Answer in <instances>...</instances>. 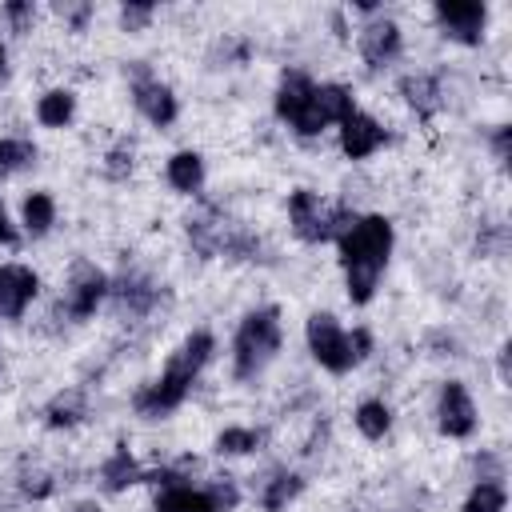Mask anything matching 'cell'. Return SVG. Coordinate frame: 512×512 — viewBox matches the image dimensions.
Instances as JSON below:
<instances>
[{"label":"cell","mask_w":512,"mask_h":512,"mask_svg":"<svg viewBox=\"0 0 512 512\" xmlns=\"http://www.w3.org/2000/svg\"><path fill=\"white\" fill-rule=\"evenodd\" d=\"M392 220L380 212L356 216L352 228L336 240L340 244V268H344V284H348V300L352 304H368L376 296L380 272L392 256Z\"/></svg>","instance_id":"6da1fadb"},{"label":"cell","mask_w":512,"mask_h":512,"mask_svg":"<svg viewBox=\"0 0 512 512\" xmlns=\"http://www.w3.org/2000/svg\"><path fill=\"white\" fill-rule=\"evenodd\" d=\"M212 352H216V340H212V332H192V336H184V344L168 356V364H164V372L152 380V384H144L136 396H132V408H136V416H144V420H164V416H172L184 400H188V392H192V380L204 372V364L212 360Z\"/></svg>","instance_id":"7a4b0ae2"},{"label":"cell","mask_w":512,"mask_h":512,"mask_svg":"<svg viewBox=\"0 0 512 512\" xmlns=\"http://www.w3.org/2000/svg\"><path fill=\"white\" fill-rule=\"evenodd\" d=\"M280 308L276 304H264V308H252L240 328H236V340H232V376L236 380H256L280 352Z\"/></svg>","instance_id":"3957f363"},{"label":"cell","mask_w":512,"mask_h":512,"mask_svg":"<svg viewBox=\"0 0 512 512\" xmlns=\"http://www.w3.org/2000/svg\"><path fill=\"white\" fill-rule=\"evenodd\" d=\"M356 212L348 204H328L308 188H296L288 196V224L304 244H324V240H340L352 228Z\"/></svg>","instance_id":"277c9868"},{"label":"cell","mask_w":512,"mask_h":512,"mask_svg":"<svg viewBox=\"0 0 512 512\" xmlns=\"http://www.w3.org/2000/svg\"><path fill=\"white\" fill-rule=\"evenodd\" d=\"M304 340H308V352L312 360L332 372V376H344L356 368V352H352V336L340 328V320L332 312H312L308 324H304Z\"/></svg>","instance_id":"5b68a950"},{"label":"cell","mask_w":512,"mask_h":512,"mask_svg":"<svg viewBox=\"0 0 512 512\" xmlns=\"http://www.w3.org/2000/svg\"><path fill=\"white\" fill-rule=\"evenodd\" d=\"M104 296H108L104 268H96L92 260H76L68 268V280H64V300H60L64 312L72 320H88V316H96V308L104 304Z\"/></svg>","instance_id":"8992f818"},{"label":"cell","mask_w":512,"mask_h":512,"mask_svg":"<svg viewBox=\"0 0 512 512\" xmlns=\"http://www.w3.org/2000/svg\"><path fill=\"white\" fill-rule=\"evenodd\" d=\"M440 32L456 44H480L484 40V28H488V4H476V0H440L432 8Z\"/></svg>","instance_id":"52a82bcc"},{"label":"cell","mask_w":512,"mask_h":512,"mask_svg":"<svg viewBox=\"0 0 512 512\" xmlns=\"http://www.w3.org/2000/svg\"><path fill=\"white\" fill-rule=\"evenodd\" d=\"M132 104H136V112L148 120V124H156V128H168L172 120H176V92L164 84V80H156L144 64H132Z\"/></svg>","instance_id":"ba28073f"},{"label":"cell","mask_w":512,"mask_h":512,"mask_svg":"<svg viewBox=\"0 0 512 512\" xmlns=\"http://www.w3.org/2000/svg\"><path fill=\"white\" fill-rule=\"evenodd\" d=\"M108 296H112V304H116L120 316L140 320V316H148L160 304V284L152 276H144L140 268H128L116 280H108Z\"/></svg>","instance_id":"9c48e42d"},{"label":"cell","mask_w":512,"mask_h":512,"mask_svg":"<svg viewBox=\"0 0 512 512\" xmlns=\"http://www.w3.org/2000/svg\"><path fill=\"white\" fill-rule=\"evenodd\" d=\"M436 428L448 440H464L476 432V404L468 396V388L460 380H448L440 388V404H436Z\"/></svg>","instance_id":"30bf717a"},{"label":"cell","mask_w":512,"mask_h":512,"mask_svg":"<svg viewBox=\"0 0 512 512\" xmlns=\"http://www.w3.org/2000/svg\"><path fill=\"white\" fill-rule=\"evenodd\" d=\"M36 292L40 276L28 264H0V320H20Z\"/></svg>","instance_id":"8fae6325"},{"label":"cell","mask_w":512,"mask_h":512,"mask_svg":"<svg viewBox=\"0 0 512 512\" xmlns=\"http://www.w3.org/2000/svg\"><path fill=\"white\" fill-rule=\"evenodd\" d=\"M388 144V132L368 116V112H352V116H344L340 120V148H344V156L348 160H368L372 152H380Z\"/></svg>","instance_id":"7c38bea8"},{"label":"cell","mask_w":512,"mask_h":512,"mask_svg":"<svg viewBox=\"0 0 512 512\" xmlns=\"http://www.w3.org/2000/svg\"><path fill=\"white\" fill-rule=\"evenodd\" d=\"M400 44H404V40H400V24L388 20V16L364 24V32H360V52H364V60H368L372 68L396 60V56H400Z\"/></svg>","instance_id":"4fadbf2b"},{"label":"cell","mask_w":512,"mask_h":512,"mask_svg":"<svg viewBox=\"0 0 512 512\" xmlns=\"http://www.w3.org/2000/svg\"><path fill=\"white\" fill-rule=\"evenodd\" d=\"M400 96H404V104L416 112V116H436L440 112V104H444V88H440V80L432 76V72H408V76H400Z\"/></svg>","instance_id":"5bb4252c"},{"label":"cell","mask_w":512,"mask_h":512,"mask_svg":"<svg viewBox=\"0 0 512 512\" xmlns=\"http://www.w3.org/2000/svg\"><path fill=\"white\" fill-rule=\"evenodd\" d=\"M312 80H308V72H300V68H288L284 76H280V84H276V116L284 120V124H292L300 112H304V104L312 100Z\"/></svg>","instance_id":"9a60e30c"},{"label":"cell","mask_w":512,"mask_h":512,"mask_svg":"<svg viewBox=\"0 0 512 512\" xmlns=\"http://www.w3.org/2000/svg\"><path fill=\"white\" fill-rule=\"evenodd\" d=\"M100 480L108 492H124L132 484H144V468L136 464V456L128 452V444H116L112 456L100 464Z\"/></svg>","instance_id":"2e32d148"},{"label":"cell","mask_w":512,"mask_h":512,"mask_svg":"<svg viewBox=\"0 0 512 512\" xmlns=\"http://www.w3.org/2000/svg\"><path fill=\"white\" fill-rule=\"evenodd\" d=\"M164 176H168V184H172L176 192L196 196V192L204 188V156H200V152H188V148H184V152H172Z\"/></svg>","instance_id":"e0dca14e"},{"label":"cell","mask_w":512,"mask_h":512,"mask_svg":"<svg viewBox=\"0 0 512 512\" xmlns=\"http://www.w3.org/2000/svg\"><path fill=\"white\" fill-rule=\"evenodd\" d=\"M88 416V400L80 388H64L44 404V424L48 428H76Z\"/></svg>","instance_id":"ac0fdd59"},{"label":"cell","mask_w":512,"mask_h":512,"mask_svg":"<svg viewBox=\"0 0 512 512\" xmlns=\"http://www.w3.org/2000/svg\"><path fill=\"white\" fill-rule=\"evenodd\" d=\"M156 512H216L208 492L204 488H192V484H168V488H156Z\"/></svg>","instance_id":"d6986e66"},{"label":"cell","mask_w":512,"mask_h":512,"mask_svg":"<svg viewBox=\"0 0 512 512\" xmlns=\"http://www.w3.org/2000/svg\"><path fill=\"white\" fill-rule=\"evenodd\" d=\"M312 108L320 112L324 124H340L344 116L356 112V100H352V88H344V84H316L312 88Z\"/></svg>","instance_id":"ffe728a7"},{"label":"cell","mask_w":512,"mask_h":512,"mask_svg":"<svg viewBox=\"0 0 512 512\" xmlns=\"http://www.w3.org/2000/svg\"><path fill=\"white\" fill-rule=\"evenodd\" d=\"M72 116H76V96L68 88H52L36 100V120L44 128H64V124H72Z\"/></svg>","instance_id":"44dd1931"},{"label":"cell","mask_w":512,"mask_h":512,"mask_svg":"<svg viewBox=\"0 0 512 512\" xmlns=\"http://www.w3.org/2000/svg\"><path fill=\"white\" fill-rule=\"evenodd\" d=\"M300 492H304V476H296V472H276V476L264 484V492H260V508H264V512H284Z\"/></svg>","instance_id":"7402d4cb"},{"label":"cell","mask_w":512,"mask_h":512,"mask_svg":"<svg viewBox=\"0 0 512 512\" xmlns=\"http://www.w3.org/2000/svg\"><path fill=\"white\" fill-rule=\"evenodd\" d=\"M20 220H24L28 236H44V232L56 224V200H52L48 192H32V196H24V204H20Z\"/></svg>","instance_id":"603a6c76"},{"label":"cell","mask_w":512,"mask_h":512,"mask_svg":"<svg viewBox=\"0 0 512 512\" xmlns=\"http://www.w3.org/2000/svg\"><path fill=\"white\" fill-rule=\"evenodd\" d=\"M352 420H356L360 436H368V440H384L388 428H392V408H388L384 400H364V404H356Z\"/></svg>","instance_id":"cb8c5ba5"},{"label":"cell","mask_w":512,"mask_h":512,"mask_svg":"<svg viewBox=\"0 0 512 512\" xmlns=\"http://www.w3.org/2000/svg\"><path fill=\"white\" fill-rule=\"evenodd\" d=\"M32 164H36V144L32 140H16V136L0 140V180H12L16 172H24Z\"/></svg>","instance_id":"d4e9b609"},{"label":"cell","mask_w":512,"mask_h":512,"mask_svg":"<svg viewBox=\"0 0 512 512\" xmlns=\"http://www.w3.org/2000/svg\"><path fill=\"white\" fill-rule=\"evenodd\" d=\"M264 444V432L260 428H224L220 436H216V452L220 456H248V452H256Z\"/></svg>","instance_id":"484cf974"},{"label":"cell","mask_w":512,"mask_h":512,"mask_svg":"<svg viewBox=\"0 0 512 512\" xmlns=\"http://www.w3.org/2000/svg\"><path fill=\"white\" fill-rule=\"evenodd\" d=\"M504 504H508V492L500 480H476V488L464 500V512H504Z\"/></svg>","instance_id":"4316f807"},{"label":"cell","mask_w":512,"mask_h":512,"mask_svg":"<svg viewBox=\"0 0 512 512\" xmlns=\"http://www.w3.org/2000/svg\"><path fill=\"white\" fill-rule=\"evenodd\" d=\"M204 492H208V500H212L216 512H232V508L240 504V488H236L232 476H212V480L204 484Z\"/></svg>","instance_id":"83f0119b"},{"label":"cell","mask_w":512,"mask_h":512,"mask_svg":"<svg viewBox=\"0 0 512 512\" xmlns=\"http://www.w3.org/2000/svg\"><path fill=\"white\" fill-rule=\"evenodd\" d=\"M128 172H132V144L120 140V144L104 156V176H108V180H124Z\"/></svg>","instance_id":"f1b7e54d"},{"label":"cell","mask_w":512,"mask_h":512,"mask_svg":"<svg viewBox=\"0 0 512 512\" xmlns=\"http://www.w3.org/2000/svg\"><path fill=\"white\" fill-rule=\"evenodd\" d=\"M152 16H156L152 4H124V8H120V28H124V32H140V28L152 24Z\"/></svg>","instance_id":"f546056e"},{"label":"cell","mask_w":512,"mask_h":512,"mask_svg":"<svg viewBox=\"0 0 512 512\" xmlns=\"http://www.w3.org/2000/svg\"><path fill=\"white\" fill-rule=\"evenodd\" d=\"M52 476L48 472H40V468H32V472H24L20 476V492L28 496V500H44V496H52Z\"/></svg>","instance_id":"4dcf8cb0"},{"label":"cell","mask_w":512,"mask_h":512,"mask_svg":"<svg viewBox=\"0 0 512 512\" xmlns=\"http://www.w3.org/2000/svg\"><path fill=\"white\" fill-rule=\"evenodd\" d=\"M4 16L12 20L16 32H28V24L36 20V8H32V0H12V4H4Z\"/></svg>","instance_id":"1f68e13d"},{"label":"cell","mask_w":512,"mask_h":512,"mask_svg":"<svg viewBox=\"0 0 512 512\" xmlns=\"http://www.w3.org/2000/svg\"><path fill=\"white\" fill-rule=\"evenodd\" d=\"M60 16H68L72 32H84V24L92 16V4H60Z\"/></svg>","instance_id":"d6a6232c"},{"label":"cell","mask_w":512,"mask_h":512,"mask_svg":"<svg viewBox=\"0 0 512 512\" xmlns=\"http://www.w3.org/2000/svg\"><path fill=\"white\" fill-rule=\"evenodd\" d=\"M352 352H356V364L368 360V352H372V332L368 328H356L352 332Z\"/></svg>","instance_id":"836d02e7"},{"label":"cell","mask_w":512,"mask_h":512,"mask_svg":"<svg viewBox=\"0 0 512 512\" xmlns=\"http://www.w3.org/2000/svg\"><path fill=\"white\" fill-rule=\"evenodd\" d=\"M508 132H512V128H508V124H500V128H496V136H492L496 160H508Z\"/></svg>","instance_id":"e575fe53"},{"label":"cell","mask_w":512,"mask_h":512,"mask_svg":"<svg viewBox=\"0 0 512 512\" xmlns=\"http://www.w3.org/2000/svg\"><path fill=\"white\" fill-rule=\"evenodd\" d=\"M12 240H16V228H12L8 208H4V200H0V244H12Z\"/></svg>","instance_id":"d590c367"},{"label":"cell","mask_w":512,"mask_h":512,"mask_svg":"<svg viewBox=\"0 0 512 512\" xmlns=\"http://www.w3.org/2000/svg\"><path fill=\"white\" fill-rule=\"evenodd\" d=\"M72 512H100V504H96V500H76Z\"/></svg>","instance_id":"8d00e7d4"},{"label":"cell","mask_w":512,"mask_h":512,"mask_svg":"<svg viewBox=\"0 0 512 512\" xmlns=\"http://www.w3.org/2000/svg\"><path fill=\"white\" fill-rule=\"evenodd\" d=\"M4 68H8V52H4V44H0V76H4Z\"/></svg>","instance_id":"74e56055"}]
</instances>
